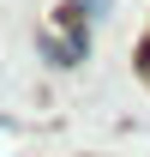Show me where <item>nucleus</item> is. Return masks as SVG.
<instances>
[{"label": "nucleus", "mask_w": 150, "mask_h": 157, "mask_svg": "<svg viewBox=\"0 0 150 157\" xmlns=\"http://www.w3.org/2000/svg\"><path fill=\"white\" fill-rule=\"evenodd\" d=\"M36 48L54 60V67H78V60L90 55V36H60V30H42V36H36Z\"/></svg>", "instance_id": "f257e3e1"}]
</instances>
